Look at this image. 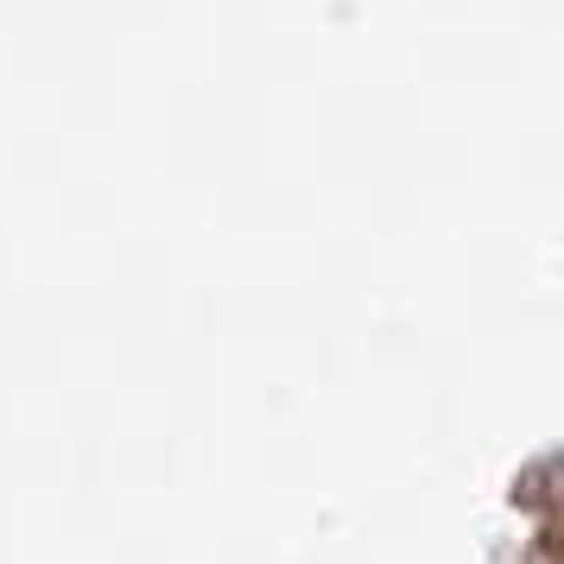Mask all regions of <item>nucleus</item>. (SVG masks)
I'll return each instance as SVG.
<instances>
[]
</instances>
